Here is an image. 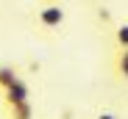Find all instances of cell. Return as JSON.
Returning a JSON list of instances; mask_svg holds the SVG:
<instances>
[{
  "label": "cell",
  "instance_id": "obj_1",
  "mask_svg": "<svg viewBox=\"0 0 128 119\" xmlns=\"http://www.w3.org/2000/svg\"><path fill=\"white\" fill-rule=\"evenodd\" d=\"M64 19H67V11H64V6H61V3H39V6H36V14H34L36 28L48 31V33L61 31Z\"/></svg>",
  "mask_w": 128,
  "mask_h": 119
},
{
  "label": "cell",
  "instance_id": "obj_2",
  "mask_svg": "<svg viewBox=\"0 0 128 119\" xmlns=\"http://www.w3.org/2000/svg\"><path fill=\"white\" fill-rule=\"evenodd\" d=\"M109 72L117 83L128 86V47H114L109 55Z\"/></svg>",
  "mask_w": 128,
  "mask_h": 119
},
{
  "label": "cell",
  "instance_id": "obj_3",
  "mask_svg": "<svg viewBox=\"0 0 128 119\" xmlns=\"http://www.w3.org/2000/svg\"><path fill=\"white\" fill-rule=\"evenodd\" d=\"M0 100H3V108H8V105H17V103H25V100H31V86H28V80L25 78H20V80H14L3 94H0Z\"/></svg>",
  "mask_w": 128,
  "mask_h": 119
},
{
  "label": "cell",
  "instance_id": "obj_4",
  "mask_svg": "<svg viewBox=\"0 0 128 119\" xmlns=\"http://www.w3.org/2000/svg\"><path fill=\"white\" fill-rule=\"evenodd\" d=\"M22 78V67H14V64H0V94H3L14 80H20Z\"/></svg>",
  "mask_w": 128,
  "mask_h": 119
},
{
  "label": "cell",
  "instance_id": "obj_5",
  "mask_svg": "<svg viewBox=\"0 0 128 119\" xmlns=\"http://www.w3.org/2000/svg\"><path fill=\"white\" fill-rule=\"evenodd\" d=\"M6 111V119H34V103L31 100H25V103H17V105H8V108H3Z\"/></svg>",
  "mask_w": 128,
  "mask_h": 119
},
{
  "label": "cell",
  "instance_id": "obj_6",
  "mask_svg": "<svg viewBox=\"0 0 128 119\" xmlns=\"http://www.w3.org/2000/svg\"><path fill=\"white\" fill-rule=\"evenodd\" d=\"M114 47H128V22H120L114 28Z\"/></svg>",
  "mask_w": 128,
  "mask_h": 119
},
{
  "label": "cell",
  "instance_id": "obj_7",
  "mask_svg": "<svg viewBox=\"0 0 128 119\" xmlns=\"http://www.w3.org/2000/svg\"><path fill=\"white\" fill-rule=\"evenodd\" d=\"M92 119H120L117 114H112V111H100V114H95Z\"/></svg>",
  "mask_w": 128,
  "mask_h": 119
},
{
  "label": "cell",
  "instance_id": "obj_8",
  "mask_svg": "<svg viewBox=\"0 0 128 119\" xmlns=\"http://www.w3.org/2000/svg\"><path fill=\"white\" fill-rule=\"evenodd\" d=\"M36 3H61V0H36Z\"/></svg>",
  "mask_w": 128,
  "mask_h": 119
}]
</instances>
